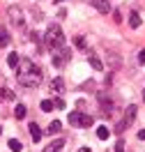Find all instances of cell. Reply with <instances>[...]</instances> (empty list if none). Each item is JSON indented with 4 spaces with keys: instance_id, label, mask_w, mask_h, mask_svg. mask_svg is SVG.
I'll use <instances>...</instances> for the list:
<instances>
[{
    "instance_id": "6da1fadb",
    "label": "cell",
    "mask_w": 145,
    "mask_h": 152,
    "mask_svg": "<svg viewBox=\"0 0 145 152\" xmlns=\"http://www.w3.org/2000/svg\"><path fill=\"white\" fill-rule=\"evenodd\" d=\"M16 81L23 88H37L42 83V69L30 58H21L19 67H16Z\"/></svg>"
},
{
    "instance_id": "7a4b0ae2",
    "label": "cell",
    "mask_w": 145,
    "mask_h": 152,
    "mask_svg": "<svg viewBox=\"0 0 145 152\" xmlns=\"http://www.w3.org/2000/svg\"><path fill=\"white\" fill-rule=\"evenodd\" d=\"M44 44H46V48H51V51L62 48L65 46V32H62V28H60V26H51V28L46 30V35H44Z\"/></svg>"
},
{
    "instance_id": "3957f363",
    "label": "cell",
    "mask_w": 145,
    "mask_h": 152,
    "mask_svg": "<svg viewBox=\"0 0 145 152\" xmlns=\"http://www.w3.org/2000/svg\"><path fill=\"white\" fill-rule=\"evenodd\" d=\"M92 120H95V118H90V115L81 113V111H74V113H69V120H67V122L71 124V127L87 129V127H92Z\"/></svg>"
},
{
    "instance_id": "277c9868",
    "label": "cell",
    "mask_w": 145,
    "mask_h": 152,
    "mask_svg": "<svg viewBox=\"0 0 145 152\" xmlns=\"http://www.w3.org/2000/svg\"><path fill=\"white\" fill-rule=\"evenodd\" d=\"M69 58H71V51H69L67 46L58 48V51H53V60H51V65L58 67V69H62V67L69 62Z\"/></svg>"
},
{
    "instance_id": "5b68a950",
    "label": "cell",
    "mask_w": 145,
    "mask_h": 152,
    "mask_svg": "<svg viewBox=\"0 0 145 152\" xmlns=\"http://www.w3.org/2000/svg\"><path fill=\"white\" fill-rule=\"evenodd\" d=\"M136 113H138V108H136L134 104H131V106H127L125 118H122V122H120V124L115 127V132H117V134H122V132L127 129V127H129V124H134V120H136Z\"/></svg>"
},
{
    "instance_id": "8992f818",
    "label": "cell",
    "mask_w": 145,
    "mask_h": 152,
    "mask_svg": "<svg viewBox=\"0 0 145 152\" xmlns=\"http://www.w3.org/2000/svg\"><path fill=\"white\" fill-rule=\"evenodd\" d=\"M7 14H9V21L16 26V28H21V26H26V19H23V12H21L19 5H12L9 10H7Z\"/></svg>"
},
{
    "instance_id": "52a82bcc",
    "label": "cell",
    "mask_w": 145,
    "mask_h": 152,
    "mask_svg": "<svg viewBox=\"0 0 145 152\" xmlns=\"http://www.w3.org/2000/svg\"><path fill=\"white\" fill-rule=\"evenodd\" d=\"M51 92H55V95H62L65 92V78H60V76H55L53 81H51Z\"/></svg>"
},
{
    "instance_id": "ba28073f",
    "label": "cell",
    "mask_w": 145,
    "mask_h": 152,
    "mask_svg": "<svg viewBox=\"0 0 145 152\" xmlns=\"http://www.w3.org/2000/svg\"><path fill=\"white\" fill-rule=\"evenodd\" d=\"M9 44H12V35H9V30L5 28V26H0V48L9 46Z\"/></svg>"
},
{
    "instance_id": "9c48e42d",
    "label": "cell",
    "mask_w": 145,
    "mask_h": 152,
    "mask_svg": "<svg viewBox=\"0 0 145 152\" xmlns=\"http://www.w3.org/2000/svg\"><path fill=\"white\" fill-rule=\"evenodd\" d=\"M92 7H97V12H101V14H108V12L113 10L108 0H92Z\"/></svg>"
},
{
    "instance_id": "30bf717a",
    "label": "cell",
    "mask_w": 145,
    "mask_h": 152,
    "mask_svg": "<svg viewBox=\"0 0 145 152\" xmlns=\"http://www.w3.org/2000/svg\"><path fill=\"white\" fill-rule=\"evenodd\" d=\"M62 145H65V141H62V138H55V141L48 143L42 152H60V150H62Z\"/></svg>"
},
{
    "instance_id": "8fae6325",
    "label": "cell",
    "mask_w": 145,
    "mask_h": 152,
    "mask_svg": "<svg viewBox=\"0 0 145 152\" xmlns=\"http://www.w3.org/2000/svg\"><path fill=\"white\" fill-rule=\"evenodd\" d=\"M16 99V95H14V90H9V88H0V102H14Z\"/></svg>"
},
{
    "instance_id": "7c38bea8",
    "label": "cell",
    "mask_w": 145,
    "mask_h": 152,
    "mask_svg": "<svg viewBox=\"0 0 145 152\" xmlns=\"http://www.w3.org/2000/svg\"><path fill=\"white\" fill-rule=\"evenodd\" d=\"M28 129H30V136H32V141H35V143L42 141V129H39V124H37V122H30V124H28Z\"/></svg>"
},
{
    "instance_id": "4fadbf2b",
    "label": "cell",
    "mask_w": 145,
    "mask_h": 152,
    "mask_svg": "<svg viewBox=\"0 0 145 152\" xmlns=\"http://www.w3.org/2000/svg\"><path fill=\"white\" fill-rule=\"evenodd\" d=\"M87 62H90V67H92V69H97V72H101V69H104V62H101L95 53H90V56H87Z\"/></svg>"
},
{
    "instance_id": "5bb4252c",
    "label": "cell",
    "mask_w": 145,
    "mask_h": 152,
    "mask_svg": "<svg viewBox=\"0 0 145 152\" xmlns=\"http://www.w3.org/2000/svg\"><path fill=\"white\" fill-rule=\"evenodd\" d=\"M129 26H131V28H141V14L136 10L129 12Z\"/></svg>"
},
{
    "instance_id": "9a60e30c",
    "label": "cell",
    "mask_w": 145,
    "mask_h": 152,
    "mask_svg": "<svg viewBox=\"0 0 145 152\" xmlns=\"http://www.w3.org/2000/svg\"><path fill=\"white\" fill-rule=\"evenodd\" d=\"M7 65H9L12 69H16V67H19V53H16V51H12L9 56H7Z\"/></svg>"
},
{
    "instance_id": "2e32d148",
    "label": "cell",
    "mask_w": 145,
    "mask_h": 152,
    "mask_svg": "<svg viewBox=\"0 0 145 152\" xmlns=\"http://www.w3.org/2000/svg\"><path fill=\"white\" fill-rule=\"evenodd\" d=\"M39 108H42V111H44V113H51V111H53V108H55V106H53V99H44V102H42V104H39Z\"/></svg>"
},
{
    "instance_id": "e0dca14e",
    "label": "cell",
    "mask_w": 145,
    "mask_h": 152,
    "mask_svg": "<svg viewBox=\"0 0 145 152\" xmlns=\"http://www.w3.org/2000/svg\"><path fill=\"white\" fill-rule=\"evenodd\" d=\"M26 113H28V108H26L23 104H19L16 108H14V115H16L19 120H23V118H26Z\"/></svg>"
},
{
    "instance_id": "ac0fdd59",
    "label": "cell",
    "mask_w": 145,
    "mask_h": 152,
    "mask_svg": "<svg viewBox=\"0 0 145 152\" xmlns=\"http://www.w3.org/2000/svg\"><path fill=\"white\" fill-rule=\"evenodd\" d=\"M60 129H62V124L58 120H53V122L48 124V134H60Z\"/></svg>"
},
{
    "instance_id": "d6986e66",
    "label": "cell",
    "mask_w": 145,
    "mask_h": 152,
    "mask_svg": "<svg viewBox=\"0 0 145 152\" xmlns=\"http://www.w3.org/2000/svg\"><path fill=\"white\" fill-rule=\"evenodd\" d=\"M74 44H76V48H78V51H87L85 37H76V39H74Z\"/></svg>"
},
{
    "instance_id": "ffe728a7",
    "label": "cell",
    "mask_w": 145,
    "mask_h": 152,
    "mask_svg": "<svg viewBox=\"0 0 145 152\" xmlns=\"http://www.w3.org/2000/svg\"><path fill=\"white\" fill-rule=\"evenodd\" d=\"M97 138H99V141H106L108 138V129L106 127H97Z\"/></svg>"
},
{
    "instance_id": "44dd1931",
    "label": "cell",
    "mask_w": 145,
    "mask_h": 152,
    "mask_svg": "<svg viewBox=\"0 0 145 152\" xmlns=\"http://www.w3.org/2000/svg\"><path fill=\"white\" fill-rule=\"evenodd\" d=\"M7 145H9V150H12V152H21V148H23V145H21V141H16V138H12Z\"/></svg>"
},
{
    "instance_id": "7402d4cb",
    "label": "cell",
    "mask_w": 145,
    "mask_h": 152,
    "mask_svg": "<svg viewBox=\"0 0 145 152\" xmlns=\"http://www.w3.org/2000/svg\"><path fill=\"white\" fill-rule=\"evenodd\" d=\"M53 106H55V108H65V99H53Z\"/></svg>"
},
{
    "instance_id": "603a6c76",
    "label": "cell",
    "mask_w": 145,
    "mask_h": 152,
    "mask_svg": "<svg viewBox=\"0 0 145 152\" xmlns=\"http://www.w3.org/2000/svg\"><path fill=\"white\" fill-rule=\"evenodd\" d=\"M115 152H125V141H122V138L115 143Z\"/></svg>"
},
{
    "instance_id": "cb8c5ba5",
    "label": "cell",
    "mask_w": 145,
    "mask_h": 152,
    "mask_svg": "<svg viewBox=\"0 0 145 152\" xmlns=\"http://www.w3.org/2000/svg\"><path fill=\"white\" fill-rule=\"evenodd\" d=\"M138 62H141V65H145V48L138 53Z\"/></svg>"
},
{
    "instance_id": "d4e9b609",
    "label": "cell",
    "mask_w": 145,
    "mask_h": 152,
    "mask_svg": "<svg viewBox=\"0 0 145 152\" xmlns=\"http://www.w3.org/2000/svg\"><path fill=\"white\" fill-rule=\"evenodd\" d=\"M138 138H141V141H145V129H141V132H138Z\"/></svg>"
},
{
    "instance_id": "484cf974",
    "label": "cell",
    "mask_w": 145,
    "mask_h": 152,
    "mask_svg": "<svg viewBox=\"0 0 145 152\" xmlns=\"http://www.w3.org/2000/svg\"><path fill=\"white\" fill-rule=\"evenodd\" d=\"M78 152H90V148H78Z\"/></svg>"
},
{
    "instance_id": "4316f807",
    "label": "cell",
    "mask_w": 145,
    "mask_h": 152,
    "mask_svg": "<svg viewBox=\"0 0 145 152\" xmlns=\"http://www.w3.org/2000/svg\"><path fill=\"white\" fill-rule=\"evenodd\" d=\"M143 99H145V90H143Z\"/></svg>"
},
{
    "instance_id": "83f0119b",
    "label": "cell",
    "mask_w": 145,
    "mask_h": 152,
    "mask_svg": "<svg viewBox=\"0 0 145 152\" xmlns=\"http://www.w3.org/2000/svg\"><path fill=\"white\" fill-rule=\"evenodd\" d=\"M55 2H62V0H55Z\"/></svg>"
},
{
    "instance_id": "f1b7e54d",
    "label": "cell",
    "mask_w": 145,
    "mask_h": 152,
    "mask_svg": "<svg viewBox=\"0 0 145 152\" xmlns=\"http://www.w3.org/2000/svg\"><path fill=\"white\" fill-rule=\"evenodd\" d=\"M0 134H2V129H0Z\"/></svg>"
}]
</instances>
